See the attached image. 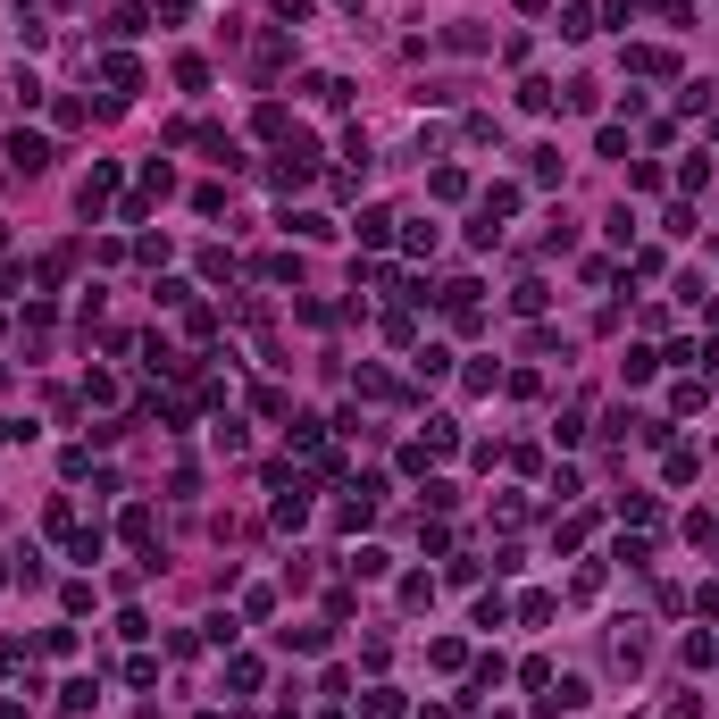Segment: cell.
<instances>
[{"label":"cell","instance_id":"1","mask_svg":"<svg viewBox=\"0 0 719 719\" xmlns=\"http://www.w3.org/2000/svg\"><path fill=\"white\" fill-rule=\"evenodd\" d=\"M586 703H594V686H586V678H552V686L536 694V719H577Z\"/></svg>","mask_w":719,"mask_h":719},{"label":"cell","instance_id":"2","mask_svg":"<svg viewBox=\"0 0 719 719\" xmlns=\"http://www.w3.org/2000/svg\"><path fill=\"white\" fill-rule=\"evenodd\" d=\"M109 201H118V159H92V176L76 184V210H84V218H101Z\"/></svg>","mask_w":719,"mask_h":719},{"label":"cell","instance_id":"3","mask_svg":"<svg viewBox=\"0 0 719 719\" xmlns=\"http://www.w3.org/2000/svg\"><path fill=\"white\" fill-rule=\"evenodd\" d=\"M118 536L143 544V552H159V510H151V502H126V510H118Z\"/></svg>","mask_w":719,"mask_h":719},{"label":"cell","instance_id":"4","mask_svg":"<svg viewBox=\"0 0 719 719\" xmlns=\"http://www.w3.org/2000/svg\"><path fill=\"white\" fill-rule=\"evenodd\" d=\"M619 67H628V76H678V59H669L661 42H628V51H619Z\"/></svg>","mask_w":719,"mask_h":719},{"label":"cell","instance_id":"5","mask_svg":"<svg viewBox=\"0 0 719 719\" xmlns=\"http://www.w3.org/2000/svg\"><path fill=\"white\" fill-rule=\"evenodd\" d=\"M9 168H17V176H42V168H51V143L17 126V134H9Z\"/></svg>","mask_w":719,"mask_h":719},{"label":"cell","instance_id":"6","mask_svg":"<svg viewBox=\"0 0 719 719\" xmlns=\"http://www.w3.org/2000/svg\"><path fill=\"white\" fill-rule=\"evenodd\" d=\"M92 703H101V678H67V686H59V711H67V719H84Z\"/></svg>","mask_w":719,"mask_h":719},{"label":"cell","instance_id":"7","mask_svg":"<svg viewBox=\"0 0 719 719\" xmlns=\"http://www.w3.org/2000/svg\"><path fill=\"white\" fill-rule=\"evenodd\" d=\"M510 310H519V318H544V310H552V285H544V276H527V285L510 293Z\"/></svg>","mask_w":719,"mask_h":719},{"label":"cell","instance_id":"8","mask_svg":"<svg viewBox=\"0 0 719 719\" xmlns=\"http://www.w3.org/2000/svg\"><path fill=\"white\" fill-rule=\"evenodd\" d=\"M101 84H109V92H134V84H143V67H134L126 51H109V59H101Z\"/></svg>","mask_w":719,"mask_h":719},{"label":"cell","instance_id":"9","mask_svg":"<svg viewBox=\"0 0 719 719\" xmlns=\"http://www.w3.org/2000/svg\"><path fill=\"white\" fill-rule=\"evenodd\" d=\"M301 92H310V109H343V101H352V84H343V76H310Z\"/></svg>","mask_w":719,"mask_h":719},{"label":"cell","instance_id":"10","mask_svg":"<svg viewBox=\"0 0 719 719\" xmlns=\"http://www.w3.org/2000/svg\"><path fill=\"white\" fill-rule=\"evenodd\" d=\"M611 661H619V669H628V678H636V669H644V636H636V619H628V628H619V636H611Z\"/></svg>","mask_w":719,"mask_h":719},{"label":"cell","instance_id":"11","mask_svg":"<svg viewBox=\"0 0 719 719\" xmlns=\"http://www.w3.org/2000/svg\"><path fill=\"white\" fill-rule=\"evenodd\" d=\"M519 201H527V193H519V184H494V193H485V201H477V210H485V218H494V226H502V218H519Z\"/></svg>","mask_w":719,"mask_h":719},{"label":"cell","instance_id":"12","mask_svg":"<svg viewBox=\"0 0 719 719\" xmlns=\"http://www.w3.org/2000/svg\"><path fill=\"white\" fill-rule=\"evenodd\" d=\"M101 552H109V536H101V527H76V536H67V561H84V569H92Z\"/></svg>","mask_w":719,"mask_h":719},{"label":"cell","instance_id":"13","mask_svg":"<svg viewBox=\"0 0 719 719\" xmlns=\"http://www.w3.org/2000/svg\"><path fill=\"white\" fill-rule=\"evenodd\" d=\"M285 51H293L285 34H260V42H251V67H260V76H276V67H285Z\"/></svg>","mask_w":719,"mask_h":719},{"label":"cell","instance_id":"14","mask_svg":"<svg viewBox=\"0 0 719 719\" xmlns=\"http://www.w3.org/2000/svg\"><path fill=\"white\" fill-rule=\"evenodd\" d=\"M427 193H435V201H469V168H435Z\"/></svg>","mask_w":719,"mask_h":719},{"label":"cell","instance_id":"15","mask_svg":"<svg viewBox=\"0 0 719 719\" xmlns=\"http://www.w3.org/2000/svg\"><path fill=\"white\" fill-rule=\"evenodd\" d=\"M427 661L452 678V669H469V644H460V636H435V644H427Z\"/></svg>","mask_w":719,"mask_h":719},{"label":"cell","instance_id":"16","mask_svg":"<svg viewBox=\"0 0 719 719\" xmlns=\"http://www.w3.org/2000/svg\"><path fill=\"white\" fill-rule=\"evenodd\" d=\"M452 444H460V427H452V419H427V435H419V452H427V460H444Z\"/></svg>","mask_w":719,"mask_h":719},{"label":"cell","instance_id":"17","mask_svg":"<svg viewBox=\"0 0 719 719\" xmlns=\"http://www.w3.org/2000/svg\"><path fill=\"white\" fill-rule=\"evenodd\" d=\"M527 184H561V151H552V143L527 151Z\"/></svg>","mask_w":719,"mask_h":719},{"label":"cell","instance_id":"18","mask_svg":"<svg viewBox=\"0 0 719 719\" xmlns=\"http://www.w3.org/2000/svg\"><path fill=\"white\" fill-rule=\"evenodd\" d=\"M711 184V151H694V159H678V193H703Z\"/></svg>","mask_w":719,"mask_h":719},{"label":"cell","instance_id":"19","mask_svg":"<svg viewBox=\"0 0 719 719\" xmlns=\"http://www.w3.org/2000/svg\"><path fill=\"white\" fill-rule=\"evenodd\" d=\"M410 368L435 385V377H452V352H444V343H419V360H410Z\"/></svg>","mask_w":719,"mask_h":719},{"label":"cell","instance_id":"20","mask_svg":"<svg viewBox=\"0 0 719 719\" xmlns=\"http://www.w3.org/2000/svg\"><path fill=\"white\" fill-rule=\"evenodd\" d=\"M427 602H435V577L410 569V577H402V611H427Z\"/></svg>","mask_w":719,"mask_h":719},{"label":"cell","instance_id":"21","mask_svg":"<svg viewBox=\"0 0 719 719\" xmlns=\"http://www.w3.org/2000/svg\"><path fill=\"white\" fill-rule=\"evenodd\" d=\"M360 711H368V719H402V694H393V686H368Z\"/></svg>","mask_w":719,"mask_h":719},{"label":"cell","instance_id":"22","mask_svg":"<svg viewBox=\"0 0 719 719\" xmlns=\"http://www.w3.org/2000/svg\"><path fill=\"white\" fill-rule=\"evenodd\" d=\"M552 101H561V92H552V76H527V84H519V109H536V118H544Z\"/></svg>","mask_w":719,"mask_h":719},{"label":"cell","instance_id":"23","mask_svg":"<svg viewBox=\"0 0 719 719\" xmlns=\"http://www.w3.org/2000/svg\"><path fill=\"white\" fill-rule=\"evenodd\" d=\"M251 126H260L268 143H285V134H293V109H276V101H260V118H251Z\"/></svg>","mask_w":719,"mask_h":719},{"label":"cell","instance_id":"24","mask_svg":"<svg viewBox=\"0 0 719 719\" xmlns=\"http://www.w3.org/2000/svg\"><path fill=\"white\" fill-rule=\"evenodd\" d=\"M226 686H235V694H260V661L235 653V661H226Z\"/></svg>","mask_w":719,"mask_h":719},{"label":"cell","instance_id":"25","mask_svg":"<svg viewBox=\"0 0 719 719\" xmlns=\"http://www.w3.org/2000/svg\"><path fill=\"white\" fill-rule=\"evenodd\" d=\"M385 569H393L385 544H360V552H352V577H385Z\"/></svg>","mask_w":719,"mask_h":719},{"label":"cell","instance_id":"26","mask_svg":"<svg viewBox=\"0 0 719 719\" xmlns=\"http://www.w3.org/2000/svg\"><path fill=\"white\" fill-rule=\"evenodd\" d=\"M184 335H201V343L218 335V310H210V301H184Z\"/></svg>","mask_w":719,"mask_h":719},{"label":"cell","instance_id":"27","mask_svg":"<svg viewBox=\"0 0 719 719\" xmlns=\"http://www.w3.org/2000/svg\"><path fill=\"white\" fill-rule=\"evenodd\" d=\"M360 393H368V402H402V385H393L385 368H360Z\"/></svg>","mask_w":719,"mask_h":719},{"label":"cell","instance_id":"28","mask_svg":"<svg viewBox=\"0 0 719 719\" xmlns=\"http://www.w3.org/2000/svg\"><path fill=\"white\" fill-rule=\"evenodd\" d=\"M176 84H184V92H210V59L184 51V59H176Z\"/></svg>","mask_w":719,"mask_h":719},{"label":"cell","instance_id":"29","mask_svg":"<svg viewBox=\"0 0 719 719\" xmlns=\"http://www.w3.org/2000/svg\"><path fill=\"white\" fill-rule=\"evenodd\" d=\"M301 519H310V494H301V485H293V494H276V527H301Z\"/></svg>","mask_w":719,"mask_h":719},{"label":"cell","instance_id":"30","mask_svg":"<svg viewBox=\"0 0 719 719\" xmlns=\"http://www.w3.org/2000/svg\"><path fill=\"white\" fill-rule=\"evenodd\" d=\"M561 34H569V42L594 34V9H586V0H569V9H561Z\"/></svg>","mask_w":719,"mask_h":719},{"label":"cell","instance_id":"31","mask_svg":"<svg viewBox=\"0 0 719 719\" xmlns=\"http://www.w3.org/2000/svg\"><path fill=\"white\" fill-rule=\"evenodd\" d=\"M34 653H51V661H67V653H76V628H42V636H34Z\"/></svg>","mask_w":719,"mask_h":719},{"label":"cell","instance_id":"32","mask_svg":"<svg viewBox=\"0 0 719 719\" xmlns=\"http://www.w3.org/2000/svg\"><path fill=\"white\" fill-rule=\"evenodd\" d=\"M360 243H393V210H360Z\"/></svg>","mask_w":719,"mask_h":719},{"label":"cell","instance_id":"33","mask_svg":"<svg viewBox=\"0 0 719 719\" xmlns=\"http://www.w3.org/2000/svg\"><path fill=\"white\" fill-rule=\"evenodd\" d=\"M84 402L109 410V402H118V377H109V368H92V377H84Z\"/></svg>","mask_w":719,"mask_h":719},{"label":"cell","instance_id":"34","mask_svg":"<svg viewBox=\"0 0 719 719\" xmlns=\"http://www.w3.org/2000/svg\"><path fill=\"white\" fill-rule=\"evenodd\" d=\"M293 235H310V243H327V235H335V218H327V210H301V218H293Z\"/></svg>","mask_w":719,"mask_h":719},{"label":"cell","instance_id":"35","mask_svg":"<svg viewBox=\"0 0 719 719\" xmlns=\"http://www.w3.org/2000/svg\"><path fill=\"white\" fill-rule=\"evenodd\" d=\"M402 251H410V260H427V251H435V226H427V218L402 226Z\"/></svg>","mask_w":719,"mask_h":719},{"label":"cell","instance_id":"36","mask_svg":"<svg viewBox=\"0 0 719 719\" xmlns=\"http://www.w3.org/2000/svg\"><path fill=\"white\" fill-rule=\"evenodd\" d=\"M260 276H268V285H293L301 260H293V251H276V260H260Z\"/></svg>","mask_w":719,"mask_h":719},{"label":"cell","instance_id":"37","mask_svg":"<svg viewBox=\"0 0 719 719\" xmlns=\"http://www.w3.org/2000/svg\"><path fill=\"white\" fill-rule=\"evenodd\" d=\"M444 51H460V59H477V51H485V34H477V26H452V34H444Z\"/></svg>","mask_w":719,"mask_h":719},{"label":"cell","instance_id":"38","mask_svg":"<svg viewBox=\"0 0 719 719\" xmlns=\"http://www.w3.org/2000/svg\"><path fill=\"white\" fill-rule=\"evenodd\" d=\"M661 469H669V485H694V452H686V444H669Z\"/></svg>","mask_w":719,"mask_h":719},{"label":"cell","instance_id":"39","mask_svg":"<svg viewBox=\"0 0 719 719\" xmlns=\"http://www.w3.org/2000/svg\"><path fill=\"white\" fill-rule=\"evenodd\" d=\"M494 243H502V226H494V218L477 210V218H469V251H494Z\"/></svg>","mask_w":719,"mask_h":719},{"label":"cell","instance_id":"40","mask_svg":"<svg viewBox=\"0 0 719 719\" xmlns=\"http://www.w3.org/2000/svg\"><path fill=\"white\" fill-rule=\"evenodd\" d=\"M310 9H318V0H276V26H301Z\"/></svg>","mask_w":719,"mask_h":719},{"label":"cell","instance_id":"41","mask_svg":"<svg viewBox=\"0 0 719 719\" xmlns=\"http://www.w3.org/2000/svg\"><path fill=\"white\" fill-rule=\"evenodd\" d=\"M0 251H9V218H0Z\"/></svg>","mask_w":719,"mask_h":719},{"label":"cell","instance_id":"42","mask_svg":"<svg viewBox=\"0 0 719 719\" xmlns=\"http://www.w3.org/2000/svg\"><path fill=\"white\" fill-rule=\"evenodd\" d=\"M0 577H9V552H0Z\"/></svg>","mask_w":719,"mask_h":719},{"label":"cell","instance_id":"43","mask_svg":"<svg viewBox=\"0 0 719 719\" xmlns=\"http://www.w3.org/2000/svg\"><path fill=\"white\" fill-rule=\"evenodd\" d=\"M502 719H519V711H502Z\"/></svg>","mask_w":719,"mask_h":719},{"label":"cell","instance_id":"44","mask_svg":"<svg viewBox=\"0 0 719 719\" xmlns=\"http://www.w3.org/2000/svg\"><path fill=\"white\" fill-rule=\"evenodd\" d=\"M711 310H719V301H711Z\"/></svg>","mask_w":719,"mask_h":719}]
</instances>
